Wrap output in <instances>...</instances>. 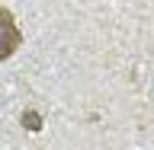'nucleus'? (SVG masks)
<instances>
[{
  "label": "nucleus",
  "instance_id": "nucleus-1",
  "mask_svg": "<svg viewBox=\"0 0 154 150\" xmlns=\"http://www.w3.org/2000/svg\"><path fill=\"white\" fill-rule=\"evenodd\" d=\"M19 42H23V35H19V29H16V22H13V16L0 7V61H7V57L19 48Z\"/></svg>",
  "mask_w": 154,
  "mask_h": 150
},
{
  "label": "nucleus",
  "instance_id": "nucleus-2",
  "mask_svg": "<svg viewBox=\"0 0 154 150\" xmlns=\"http://www.w3.org/2000/svg\"><path fill=\"white\" fill-rule=\"evenodd\" d=\"M23 125H26L29 131H42V118H38L35 112H26V115H23Z\"/></svg>",
  "mask_w": 154,
  "mask_h": 150
}]
</instances>
